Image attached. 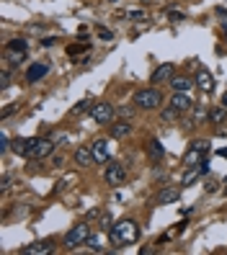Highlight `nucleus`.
<instances>
[{
	"label": "nucleus",
	"mask_w": 227,
	"mask_h": 255,
	"mask_svg": "<svg viewBox=\"0 0 227 255\" xmlns=\"http://www.w3.org/2000/svg\"><path fill=\"white\" fill-rule=\"evenodd\" d=\"M168 18L173 21V23H178V21H184V13H178V10H170V13H168Z\"/></svg>",
	"instance_id": "obj_33"
},
{
	"label": "nucleus",
	"mask_w": 227,
	"mask_h": 255,
	"mask_svg": "<svg viewBox=\"0 0 227 255\" xmlns=\"http://www.w3.org/2000/svg\"><path fill=\"white\" fill-rule=\"evenodd\" d=\"M104 178H106V183L111 185V188H119V185H121L124 181H127V170L121 168V162H111V160H109Z\"/></svg>",
	"instance_id": "obj_6"
},
{
	"label": "nucleus",
	"mask_w": 227,
	"mask_h": 255,
	"mask_svg": "<svg viewBox=\"0 0 227 255\" xmlns=\"http://www.w3.org/2000/svg\"><path fill=\"white\" fill-rule=\"evenodd\" d=\"M13 111H18V106H5V109H3V119H8Z\"/></svg>",
	"instance_id": "obj_36"
},
{
	"label": "nucleus",
	"mask_w": 227,
	"mask_h": 255,
	"mask_svg": "<svg viewBox=\"0 0 227 255\" xmlns=\"http://www.w3.org/2000/svg\"><path fill=\"white\" fill-rule=\"evenodd\" d=\"M178 196H181V191H178V188H165V191H160L157 201H160V204H176V201H178Z\"/></svg>",
	"instance_id": "obj_19"
},
{
	"label": "nucleus",
	"mask_w": 227,
	"mask_h": 255,
	"mask_svg": "<svg viewBox=\"0 0 227 255\" xmlns=\"http://www.w3.org/2000/svg\"><path fill=\"white\" fill-rule=\"evenodd\" d=\"M90 149H93L96 162H109V157H111V155H109V142H106V139H96Z\"/></svg>",
	"instance_id": "obj_11"
},
{
	"label": "nucleus",
	"mask_w": 227,
	"mask_h": 255,
	"mask_svg": "<svg viewBox=\"0 0 227 255\" xmlns=\"http://www.w3.org/2000/svg\"><path fill=\"white\" fill-rule=\"evenodd\" d=\"M119 113L124 116V119H132V113H134V109H129V106H124V109H119Z\"/></svg>",
	"instance_id": "obj_35"
},
{
	"label": "nucleus",
	"mask_w": 227,
	"mask_h": 255,
	"mask_svg": "<svg viewBox=\"0 0 227 255\" xmlns=\"http://www.w3.org/2000/svg\"><path fill=\"white\" fill-rule=\"evenodd\" d=\"M163 103V93L157 88H142L137 96H134V106L142 109V111H152Z\"/></svg>",
	"instance_id": "obj_2"
},
{
	"label": "nucleus",
	"mask_w": 227,
	"mask_h": 255,
	"mask_svg": "<svg viewBox=\"0 0 227 255\" xmlns=\"http://www.w3.org/2000/svg\"><path fill=\"white\" fill-rule=\"evenodd\" d=\"M225 193H227V178H225Z\"/></svg>",
	"instance_id": "obj_40"
},
{
	"label": "nucleus",
	"mask_w": 227,
	"mask_h": 255,
	"mask_svg": "<svg viewBox=\"0 0 227 255\" xmlns=\"http://www.w3.org/2000/svg\"><path fill=\"white\" fill-rule=\"evenodd\" d=\"M10 149H13L16 155H29V139H24V137H16L13 142H10Z\"/></svg>",
	"instance_id": "obj_21"
},
{
	"label": "nucleus",
	"mask_w": 227,
	"mask_h": 255,
	"mask_svg": "<svg viewBox=\"0 0 227 255\" xmlns=\"http://www.w3.org/2000/svg\"><path fill=\"white\" fill-rule=\"evenodd\" d=\"M170 109H176L178 113H186L194 109V101H191L189 93H173V98H170Z\"/></svg>",
	"instance_id": "obj_7"
},
{
	"label": "nucleus",
	"mask_w": 227,
	"mask_h": 255,
	"mask_svg": "<svg viewBox=\"0 0 227 255\" xmlns=\"http://www.w3.org/2000/svg\"><path fill=\"white\" fill-rule=\"evenodd\" d=\"M88 237H90V227H88L85 222H80V224H75V227L65 235L62 245H65L67 250H77L80 245H85V242H88Z\"/></svg>",
	"instance_id": "obj_3"
},
{
	"label": "nucleus",
	"mask_w": 227,
	"mask_h": 255,
	"mask_svg": "<svg viewBox=\"0 0 227 255\" xmlns=\"http://www.w3.org/2000/svg\"><path fill=\"white\" fill-rule=\"evenodd\" d=\"M10 142H13V139H10L5 132L0 134V152H8V147H10Z\"/></svg>",
	"instance_id": "obj_29"
},
{
	"label": "nucleus",
	"mask_w": 227,
	"mask_h": 255,
	"mask_svg": "<svg viewBox=\"0 0 227 255\" xmlns=\"http://www.w3.org/2000/svg\"><path fill=\"white\" fill-rule=\"evenodd\" d=\"M90 119L96 124H114V106L106 101H98L93 103V109H90Z\"/></svg>",
	"instance_id": "obj_5"
},
{
	"label": "nucleus",
	"mask_w": 227,
	"mask_h": 255,
	"mask_svg": "<svg viewBox=\"0 0 227 255\" xmlns=\"http://www.w3.org/2000/svg\"><path fill=\"white\" fill-rule=\"evenodd\" d=\"M52 250H54L52 242H37V245L24 248V250H21V255H47V253H52Z\"/></svg>",
	"instance_id": "obj_14"
},
{
	"label": "nucleus",
	"mask_w": 227,
	"mask_h": 255,
	"mask_svg": "<svg viewBox=\"0 0 227 255\" xmlns=\"http://www.w3.org/2000/svg\"><path fill=\"white\" fill-rule=\"evenodd\" d=\"M8 49H24V52H26V41H24V39H16V41L8 44Z\"/></svg>",
	"instance_id": "obj_31"
},
{
	"label": "nucleus",
	"mask_w": 227,
	"mask_h": 255,
	"mask_svg": "<svg viewBox=\"0 0 227 255\" xmlns=\"http://www.w3.org/2000/svg\"><path fill=\"white\" fill-rule=\"evenodd\" d=\"M196 85H199L201 93H212L214 90V77H212L209 70H199L196 73Z\"/></svg>",
	"instance_id": "obj_9"
},
{
	"label": "nucleus",
	"mask_w": 227,
	"mask_h": 255,
	"mask_svg": "<svg viewBox=\"0 0 227 255\" xmlns=\"http://www.w3.org/2000/svg\"><path fill=\"white\" fill-rule=\"evenodd\" d=\"M191 147H196V149H201V152H207V149H209V142H204V139H194V142H191Z\"/></svg>",
	"instance_id": "obj_30"
},
{
	"label": "nucleus",
	"mask_w": 227,
	"mask_h": 255,
	"mask_svg": "<svg viewBox=\"0 0 227 255\" xmlns=\"http://www.w3.org/2000/svg\"><path fill=\"white\" fill-rule=\"evenodd\" d=\"M201 160H204V152H201V149H196V147H191L189 152L184 155V165L186 168H194V165H199Z\"/></svg>",
	"instance_id": "obj_17"
},
{
	"label": "nucleus",
	"mask_w": 227,
	"mask_h": 255,
	"mask_svg": "<svg viewBox=\"0 0 227 255\" xmlns=\"http://www.w3.org/2000/svg\"><path fill=\"white\" fill-rule=\"evenodd\" d=\"M217 155H220V157H227V147H222V149H220Z\"/></svg>",
	"instance_id": "obj_38"
},
{
	"label": "nucleus",
	"mask_w": 227,
	"mask_h": 255,
	"mask_svg": "<svg viewBox=\"0 0 227 255\" xmlns=\"http://www.w3.org/2000/svg\"><path fill=\"white\" fill-rule=\"evenodd\" d=\"M217 134H227V124H217Z\"/></svg>",
	"instance_id": "obj_37"
},
{
	"label": "nucleus",
	"mask_w": 227,
	"mask_h": 255,
	"mask_svg": "<svg viewBox=\"0 0 227 255\" xmlns=\"http://www.w3.org/2000/svg\"><path fill=\"white\" fill-rule=\"evenodd\" d=\"M111 227H114V219L109 212H104L101 214V232H111Z\"/></svg>",
	"instance_id": "obj_25"
},
{
	"label": "nucleus",
	"mask_w": 227,
	"mask_h": 255,
	"mask_svg": "<svg viewBox=\"0 0 227 255\" xmlns=\"http://www.w3.org/2000/svg\"><path fill=\"white\" fill-rule=\"evenodd\" d=\"M52 149H54V142L34 137V139H29V155H26V157H31V160H44V157L52 155Z\"/></svg>",
	"instance_id": "obj_4"
},
{
	"label": "nucleus",
	"mask_w": 227,
	"mask_h": 255,
	"mask_svg": "<svg viewBox=\"0 0 227 255\" xmlns=\"http://www.w3.org/2000/svg\"><path fill=\"white\" fill-rule=\"evenodd\" d=\"M88 109H93V106H90V98H85V101H80V103H75V106H73V113H85Z\"/></svg>",
	"instance_id": "obj_26"
},
{
	"label": "nucleus",
	"mask_w": 227,
	"mask_h": 255,
	"mask_svg": "<svg viewBox=\"0 0 227 255\" xmlns=\"http://www.w3.org/2000/svg\"><path fill=\"white\" fill-rule=\"evenodd\" d=\"M85 245L93 250V253H104V235H90Z\"/></svg>",
	"instance_id": "obj_23"
},
{
	"label": "nucleus",
	"mask_w": 227,
	"mask_h": 255,
	"mask_svg": "<svg viewBox=\"0 0 227 255\" xmlns=\"http://www.w3.org/2000/svg\"><path fill=\"white\" fill-rule=\"evenodd\" d=\"M173 75H176V67L168 62V65H160V67H157L150 80H152V83H163V80H168V83H170V77H173Z\"/></svg>",
	"instance_id": "obj_12"
},
{
	"label": "nucleus",
	"mask_w": 227,
	"mask_h": 255,
	"mask_svg": "<svg viewBox=\"0 0 227 255\" xmlns=\"http://www.w3.org/2000/svg\"><path fill=\"white\" fill-rule=\"evenodd\" d=\"M147 149H150V157H152V160H163V155H165V149H163V145L157 142V139H150Z\"/></svg>",
	"instance_id": "obj_22"
},
{
	"label": "nucleus",
	"mask_w": 227,
	"mask_h": 255,
	"mask_svg": "<svg viewBox=\"0 0 227 255\" xmlns=\"http://www.w3.org/2000/svg\"><path fill=\"white\" fill-rule=\"evenodd\" d=\"M5 57H8V62H10V65H21V62L26 60V52H24V49H8V54H5Z\"/></svg>",
	"instance_id": "obj_24"
},
{
	"label": "nucleus",
	"mask_w": 227,
	"mask_h": 255,
	"mask_svg": "<svg viewBox=\"0 0 227 255\" xmlns=\"http://www.w3.org/2000/svg\"><path fill=\"white\" fill-rule=\"evenodd\" d=\"M109 237L116 248H127V245H134V242L140 240V227L134 219H119V222H114Z\"/></svg>",
	"instance_id": "obj_1"
},
{
	"label": "nucleus",
	"mask_w": 227,
	"mask_h": 255,
	"mask_svg": "<svg viewBox=\"0 0 227 255\" xmlns=\"http://www.w3.org/2000/svg\"><path fill=\"white\" fill-rule=\"evenodd\" d=\"M75 162L80 168H88V165H93L96 157H93V149L90 147H80V149H75Z\"/></svg>",
	"instance_id": "obj_13"
},
{
	"label": "nucleus",
	"mask_w": 227,
	"mask_h": 255,
	"mask_svg": "<svg viewBox=\"0 0 227 255\" xmlns=\"http://www.w3.org/2000/svg\"><path fill=\"white\" fill-rule=\"evenodd\" d=\"M222 106L227 109V93H225V98H222Z\"/></svg>",
	"instance_id": "obj_39"
},
{
	"label": "nucleus",
	"mask_w": 227,
	"mask_h": 255,
	"mask_svg": "<svg viewBox=\"0 0 227 255\" xmlns=\"http://www.w3.org/2000/svg\"><path fill=\"white\" fill-rule=\"evenodd\" d=\"M98 36L104 39V41H111V39H114V34H111L109 29H98Z\"/></svg>",
	"instance_id": "obj_32"
},
{
	"label": "nucleus",
	"mask_w": 227,
	"mask_h": 255,
	"mask_svg": "<svg viewBox=\"0 0 227 255\" xmlns=\"http://www.w3.org/2000/svg\"><path fill=\"white\" fill-rule=\"evenodd\" d=\"M132 21H142L145 18V13H142V10H129V13H127Z\"/></svg>",
	"instance_id": "obj_34"
},
{
	"label": "nucleus",
	"mask_w": 227,
	"mask_h": 255,
	"mask_svg": "<svg viewBox=\"0 0 227 255\" xmlns=\"http://www.w3.org/2000/svg\"><path fill=\"white\" fill-rule=\"evenodd\" d=\"M204 176V170H201V165H194V168H186V173H184V181H181V183H184L186 185V188H189V185H194L199 178Z\"/></svg>",
	"instance_id": "obj_16"
},
{
	"label": "nucleus",
	"mask_w": 227,
	"mask_h": 255,
	"mask_svg": "<svg viewBox=\"0 0 227 255\" xmlns=\"http://www.w3.org/2000/svg\"><path fill=\"white\" fill-rule=\"evenodd\" d=\"M176 116H178V111H176V109H165V111L160 113V121H165V124H168V121H173Z\"/></svg>",
	"instance_id": "obj_28"
},
{
	"label": "nucleus",
	"mask_w": 227,
	"mask_h": 255,
	"mask_svg": "<svg viewBox=\"0 0 227 255\" xmlns=\"http://www.w3.org/2000/svg\"><path fill=\"white\" fill-rule=\"evenodd\" d=\"M132 134V124L129 121H114L111 124V137L114 139H124V137H129Z\"/></svg>",
	"instance_id": "obj_15"
},
{
	"label": "nucleus",
	"mask_w": 227,
	"mask_h": 255,
	"mask_svg": "<svg viewBox=\"0 0 227 255\" xmlns=\"http://www.w3.org/2000/svg\"><path fill=\"white\" fill-rule=\"evenodd\" d=\"M196 85V80L191 77H170V88H173V93H191V88Z\"/></svg>",
	"instance_id": "obj_10"
},
{
	"label": "nucleus",
	"mask_w": 227,
	"mask_h": 255,
	"mask_svg": "<svg viewBox=\"0 0 227 255\" xmlns=\"http://www.w3.org/2000/svg\"><path fill=\"white\" fill-rule=\"evenodd\" d=\"M49 73V65H44V62H34L29 70H26V80L29 83H39V80Z\"/></svg>",
	"instance_id": "obj_8"
},
{
	"label": "nucleus",
	"mask_w": 227,
	"mask_h": 255,
	"mask_svg": "<svg viewBox=\"0 0 227 255\" xmlns=\"http://www.w3.org/2000/svg\"><path fill=\"white\" fill-rule=\"evenodd\" d=\"M8 85H10V70H8V67H3V73H0V88L5 90Z\"/></svg>",
	"instance_id": "obj_27"
},
{
	"label": "nucleus",
	"mask_w": 227,
	"mask_h": 255,
	"mask_svg": "<svg viewBox=\"0 0 227 255\" xmlns=\"http://www.w3.org/2000/svg\"><path fill=\"white\" fill-rule=\"evenodd\" d=\"M225 121H227V109H225V106L212 109V111H209V124L217 126V124H225Z\"/></svg>",
	"instance_id": "obj_20"
},
{
	"label": "nucleus",
	"mask_w": 227,
	"mask_h": 255,
	"mask_svg": "<svg viewBox=\"0 0 227 255\" xmlns=\"http://www.w3.org/2000/svg\"><path fill=\"white\" fill-rule=\"evenodd\" d=\"M191 119H194V124H201V121H207L209 119V109L204 106V103H194V109H191Z\"/></svg>",
	"instance_id": "obj_18"
}]
</instances>
